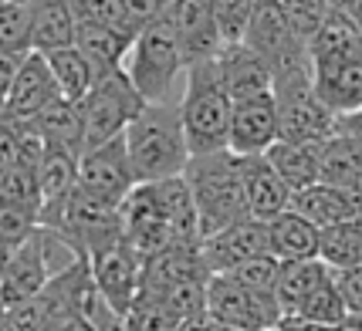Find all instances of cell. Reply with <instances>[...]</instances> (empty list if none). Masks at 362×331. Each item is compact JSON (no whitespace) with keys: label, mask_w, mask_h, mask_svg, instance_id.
Wrapping results in <instances>:
<instances>
[{"label":"cell","mask_w":362,"mask_h":331,"mask_svg":"<svg viewBox=\"0 0 362 331\" xmlns=\"http://www.w3.org/2000/svg\"><path fill=\"white\" fill-rule=\"evenodd\" d=\"M122 321H126V331H176L180 325V318L149 291H139V298L132 301Z\"/></svg>","instance_id":"cell-32"},{"label":"cell","mask_w":362,"mask_h":331,"mask_svg":"<svg viewBox=\"0 0 362 331\" xmlns=\"http://www.w3.org/2000/svg\"><path fill=\"white\" fill-rule=\"evenodd\" d=\"M47 277H51V264H47L45 234L37 227L21 247L11 251V264H7V274L0 281V304H4V311H11L17 304H24L28 298H34L47 284Z\"/></svg>","instance_id":"cell-15"},{"label":"cell","mask_w":362,"mask_h":331,"mask_svg":"<svg viewBox=\"0 0 362 331\" xmlns=\"http://www.w3.org/2000/svg\"><path fill=\"white\" fill-rule=\"evenodd\" d=\"M136 186L132 162L126 152V139H109L95 149H85L78 156V189L98 203L122 206L129 193Z\"/></svg>","instance_id":"cell-9"},{"label":"cell","mask_w":362,"mask_h":331,"mask_svg":"<svg viewBox=\"0 0 362 331\" xmlns=\"http://www.w3.org/2000/svg\"><path fill=\"white\" fill-rule=\"evenodd\" d=\"M45 61H47V68H51V75H54V85H58L62 98H68V102H81V98L88 95V88L95 85V78H98L92 61H88L75 44L45 54Z\"/></svg>","instance_id":"cell-29"},{"label":"cell","mask_w":362,"mask_h":331,"mask_svg":"<svg viewBox=\"0 0 362 331\" xmlns=\"http://www.w3.org/2000/svg\"><path fill=\"white\" fill-rule=\"evenodd\" d=\"M332 270L318 260V257H308V260H278V277H274V301L284 315H295L298 304L318 284L329 277Z\"/></svg>","instance_id":"cell-24"},{"label":"cell","mask_w":362,"mask_h":331,"mask_svg":"<svg viewBox=\"0 0 362 331\" xmlns=\"http://www.w3.org/2000/svg\"><path fill=\"white\" fill-rule=\"evenodd\" d=\"M71 11H75V20H85V24H102V28H115V31L136 37V34L129 31V24H126L122 0H71Z\"/></svg>","instance_id":"cell-35"},{"label":"cell","mask_w":362,"mask_h":331,"mask_svg":"<svg viewBox=\"0 0 362 331\" xmlns=\"http://www.w3.org/2000/svg\"><path fill=\"white\" fill-rule=\"evenodd\" d=\"M227 277H234L237 284L251 287L257 294H274V277H278V260L274 257H254L237 264L234 270H227Z\"/></svg>","instance_id":"cell-38"},{"label":"cell","mask_w":362,"mask_h":331,"mask_svg":"<svg viewBox=\"0 0 362 331\" xmlns=\"http://www.w3.org/2000/svg\"><path fill=\"white\" fill-rule=\"evenodd\" d=\"M78 186V156L68 149H54L47 145L45 159L37 162V196H41V210H37V227L54 230L64 213L68 196Z\"/></svg>","instance_id":"cell-17"},{"label":"cell","mask_w":362,"mask_h":331,"mask_svg":"<svg viewBox=\"0 0 362 331\" xmlns=\"http://www.w3.org/2000/svg\"><path fill=\"white\" fill-rule=\"evenodd\" d=\"M166 20L173 28V37L187 68L221 54L223 37L217 31V20H214V11L206 0H170Z\"/></svg>","instance_id":"cell-12"},{"label":"cell","mask_w":362,"mask_h":331,"mask_svg":"<svg viewBox=\"0 0 362 331\" xmlns=\"http://www.w3.org/2000/svg\"><path fill=\"white\" fill-rule=\"evenodd\" d=\"M244 44L257 51L264 61L271 64V75L284 68V64L298 61L308 54V47L301 41L295 28H291V20L284 14V7L278 0H257L251 11V20H247V28H244V37H240Z\"/></svg>","instance_id":"cell-10"},{"label":"cell","mask_w":362,"mask_h":331,"mask_svg":"<svg viewBox=\"0 0 362 331\" xmlns=\"http://www.w3.org/2000/svg\"><path fill=\"white\" fill-rule=\"evenodd\" d=\"M214 20H217V31H221L223 44H237L244 37V28L251 20V11L257 0H206Z\"/></svg>","instance_id":"cell-34"},{"label":"cell","mask_w":362,"mask_h":331,"mask_svg":"<svg viewBox=\"0 0 362 331\" xmlns=\"http://www.w3.org/2000/svg\"><path fill=\"white\" fill-rule=\"evenodd\" d=\"M0 51H31V7L17 0H0Z\"/></svg>","instance_id":"cell-31"},{"label":"cell","mask_w":362,"mask_h":331,"mask_svg":"<svg viewBox=\"0 0 362 331\" xmlns=\"http://www.w3.org/2000/svg\"><path fill=\"white\" fill-rule=\"evenodd\" d=\"M34 128L45 136L47 145L54 149H68L81 156L85 149V122H81V109L78 102H68V98H54L45 112H37L31 119Z\"/></svg>","instance_id":"cell-27"},{"label":"cell","mask_w":362,"mask_h":331,"mask_svg":"<svg viewBox=\"0 0 362 331\" xmlns=\"http://www.w3.org/2000/svg\"><path fill=\"white\" fill-rule=\"evenodd\" d=\"M335 128L346 132V136H352V139L362 145V109L349 112V115H339V119H335Z\"/></svg>","instance_id":"cell-45"},{"label":"cell","mask_w":362,"mask_h":331,"mask_svg":"<svg viewBox=\"0 0 362 331\" xmlns=\"http://www.w3.org/2000/svg\"><path fill=\"white\" fill-rule=\"evenodd\" d=\"M278 142V109H274V95H257L234 102L230 112V139L227 149L234 156H261L268 152V145Z\"/></svg>","instance_id":"cell-16"},{"label":"cell","mask_w":362,"mask_h":331,"mask_svg":"<svg viewBox=\"0 0 362 331\" xmlns=\"http://www.w3.org/2000/svg\"><path fill=\"white\" fill-rule=\"evenodd\" d=\"M318 183L346 186L362 193V145L346 132H332L322 145V166H318Z\"/></svg>","instance_id":"cell-25"},{"label":"cell","mask_w":362,"mask_h":331,"mask_svg":"<svg viewBox=\"0 0 362 331\" xmlns=\"http://www.w3.org/2000/svg\"><path fill=\"white\" fill-rule=\"evenodd\" d=\"M0 200H14L31 210H41V196H37V169L28 166H11L7 173H0Z\"/></svg>","instance_id":"cell-37"},{"label":"cell","mask_w":362,"mask_h":331,"mask_svg":"<svg viewBox=\"0 0 362 331\" xmlns=\"http://www.w3.org/2000/svg\"><path fill=\"white\" fill-rule=\"evenodd\" d=\"M237 159H240V183H244L247 217L268 223L278 213H284L291 206V189L284 186V179L271 169L264 152L261 156H237Z\"/></svg>","instance_id":"cell-19"},{"label":"cell","mask_w":362,"mask_h":331,"mask_svg":"<svg viewBox=\"0 0 362 331\" xmlns=\"http://www.w3.org/2000/svg\"><path fill=\"white\" fill-rule=\"evenodd\" d=\"M308 61L318 98L339 115L362 109V34L349 17L332 11L308 41Z\"/></svg>","instance_id":"cell-1"},{"label":"cell","mask_w":362,"mask_h":331,"mask_svg":"<svg viewBox=\"0 0 362 331\" xmlns=\"http://www.w3.org/2000/svg\"><path fill=\"white\" fill-rule=\"evenodd\" d=\"M7 264H11V247L0 240V281H4V274H7Z\"/></svg>","instance_id":"cell-47"},{"label":"cell","mask_w":362,"mask_h":331,"mask_svg":"<svg viewBox=\"0 0 362 331\" xmlns=\"http://www.w3.org/2000/svg\"><path fill=\"white\" fill-rule=\"evenodd\" d=\"M176 105H180V122H183L189 156H206V152H223L227 149L234 102L223 88L217 58L189 64L187 88H183V98Z\"/></svg>","instance_id":"cell-3"},{"label":"cell","mask_w":362,"mask_h":331,"mask_svg":"<svg viewBox=\"0 0 362 331\" xmlns=\"http://www.w3.org/2000/svg\"><path fill=\"white\" fill-rule=\"evenodd\" d=\"M41 331H92V328L85 325V318H81V315H75V311H64V315L51 318Z\"/></svg>","instance_id":"cell-44"},{"label":"cell","mask_w":362,"mask_h":331,"mask_svg":"<svg viewBox=\"0 0 362 331\" xmlns=\"http://www.w3.org/2000/svg\"><path fill=\"white\" fill-rule=\"evenodd\" d=\"M132 41H136V37L115 31V28H102V24H85V20H78V28H75V47L92 61L95 75H105V71L122 68Z\"/></svg>","instance_id":"cell-26"},{"label":"cell","mask_w":362,"mask_h":331,"mask_svg":"<svg viewBox=\"0 0 362 331\" xmlns=\"http://www.w3.org/2000/svg\"><path fill=\"white\" fill-rule=\"evenodd\" d=\"M54 98H62V92L54 85V75L47 68L45 54L31 51L21 61V71H17L11 92H7L4 105H0V119H7V122H28L37 112H45Z\"/></svg>","instance_id":"cell-14"},{"label":"cell","mask_w":362,"mask_h":331,"mask_svg":"<svg viewBox=\"0 0 362 331\" xmlns=\"http://www.w3.org/2000/svg\"><path fill=\"white\" fill-rule=\"evenodd\" d=\"M122 71L149 105L173 102L176 78L187 71V64H183V54H180V44H176L166 14L136 34L126 61H122Z\"/></svg>","instance_id":"cell-6"},{"label":"cell","mask_w":362,"mask_h":331,"mask_svg":"<svg viewBox=\"0 0 362 331\" xmlns=\"http://www.w3.org/2000/svg\"><path fill=\"white\" fill-rule=\"evenodd\" d=\"M281 331H335L332 325H318V321H305V318H281Z\"/></svg>","instance_id":"cell-46"},{"label":"cell","mask_w":362,"mask_h":331,"mask_svg":"<svg viewBox=\"0 0 362 331\" xmlns=\"http://www.w3.org/2000/svg\"><path fill=\"white\" fill-rule=\"evenodd\" d=\"M271 95H274V109H278V139L312 142L329 139L335 132V112L318 98L308 54L274 71Z\"/></svg>","instance_id":"cell-5"},{"label":"cell","mask_w":362,"mask_h":331,"mask_svg":"<svg viewBox=\"0 0 362 331\" xmlns=\"http://www.w3.org/2000/svg\"><path fill=\"white\" fill-rule=\"evenodd\" d=\"M0 331H7V311H4V304H0Z\"/></svg>","instance_id":"cell-48"},{"label":"cell","mask_w":362,"mask_h":331,"mask_svg":"<svg viewBox=\"0 0 362 331\" xmlns=\"http://www.w3.org/2000/svg\"><path fill=\"white\" fill-rule=\"evenodd\" d=\"M31 54V51H28ZM28 54H11V51H0V105H4V98L11 92V85H14L17 71H21V61L28 58Z\"/></svg>","instance_id":"cell-42"},{"label":"cell","mask_w":362,"mask_h":331,"mask_svg":"<svg viewBox=\"0 0 362 331\" xmlns=\"http://www.w3.org/2000/svg\"><path fill=\"white\" fill-rule=\"evenodd\" d=\"M37 230V210L14 200H0V240L14 251Z\"/></svg>","instance_id":"cell-33"},{"label":"cell","mask_w":362,"mask_h":331,"mask_svg":"<svg viewBox=\"0 0 362 331\" xmlns=\"http://www.w3.org/2000/svg\"><path fill=\"white\" fill-rule=\"evenodd\" d=\"M288 210H295L312 227L325 230V227L346 223L352 217H362V193L346 186H332V183H312V186L291 193Z\"/></svg>","instance_id":"cell-18"},{"label":"cell","mask_w":362,"mask_h":331,"mask_svg":"<svg viewBox=\"0 0 362 331\" xmlns=\"http://www.w3.org/2000/svg\"><path fill=\"white\" fill-rule=\"evenodd\" d=\"M170 0H122V11H126V24L132 34H139L142 28L156 24L159 17L166 14Z\"/></svg>","instance_id":"cell-39"},{"label":"cell","mask_w":362,"mask_h":331,"mask_svg":"<svg viewBox=\"0 0 362 331\" xmlns=\"http://www.w3.org/2000/svg\"><path fill=\"white\" fill-rule=\"evenodd\" d=\"M291 318H305V321H318V325H332V328H339V325L349 318V311H346V304H342L339 287H335V277L329 274V277L318 284L308 298L301 301L298 311H295Z\"/></svg>","instance_id":"cell-30"},{"label":"cell","mask_w":362,"mask_h":331,"mask_svg":"<svg viewBox=\"0 0 362 331\" xmlns=\"http://www.w3.org/2000/svg\"><path fill=\"white\" fill-rule=\"evenodd\" d=\"M217 64H221V78L230 102H244V98H257V95L271 92V81H274L271 64L244 41L223 44L221 54H217Z\"/></svg>","instance_id":"cell-20"},{"label":"cell","mask_w":362,"mask_h":331,"mask_svg":"<svg viewBox=\"0 0 362 331\" xmlns=\"http://www.w3.org/2000/svg\"><path fill=\"white\" fill-rule=\"evenodd\" d=\"M335 287L342 294V304L352 318H362V267H349V270H332Z\"/></svg>","instance_id":"cell-40"},{"label":"cell","mask_w":362,"mask_h":331,"mask_svg":"<svg viewBox=\"0 0 362 331\" xmlns=\"http://www.w3.org/2000/svg\"><path fill=\"white\" fill-rule=\"evenodd\" d=\"M142 105H146V98L136 92V85L129 81L122 68L98 75L95 85L88 88V95L78 102L81 122H85V149H95L102 142L119 139L129 128V122L142 112Z\"/></svg>","instance_id":"cell-7"},{"label":"cell","mask_w":362,"mask_h":331,"mask_svg":"<svg viewBox=\"0 0 362 331\" xmlns=\"http://www.w3.org/2000/svg\"><path fill=\"white\" fill-rule=\"evenodd\" d=\"M21 162V145H17V126L0 119V173Z\"/></svg>","instance_id":"cell-41"},{"label":"cell","mask_w":362,"mask_h":331,"mask_svg":"<svg viewBox=\"0 0 362 331\" xmlns=\"http://www.w3.org/2000/svg\"><path fill=\"white\" fill-rule=\"evenodd\" d=\"M206 311L234 331H271L281 325V308L274 294H257L227 274L206 277Z\"/></svg>","instance_id":"cell-8"},{"label":"cell","mask_w":362,"mask_h":331,"mask_svg":"<svg viewBox=\"0 0 362 331\" xmlns=\"http://www.w3.org/2000/svg\"><path fill=\"white\" fill-rule=\"evenodd\" d=\"M322 145H325V139H312V142L278 139L274 145H268L264 159L271 162V169L284 179V186L295 193V189H305V186H312V183H318Z\"/></svg>","instance_id":"cell-22"},{"label":"cell","mask_w":362,"mask_h":331,"mask_svg":"<svg viewBox=\"0 0 362 331\" xmlns=\"http://www.w3.org/2000/svg\"><path fill=\"white\" fill-rule=\"evenodd\" d=\"M88 267H92V281L102 291V298L126 318L132 301L139 298L142 291V257L129 247L126 236H122L119 243H112L109 251L88 257Z\"/></svg>","instance_id":"cell-11"},{"label":"cell","mask_w":362,"mask_h":331,"mask_svg":"<svg viewBox=\"0 0 362 331\" xmlns=\"http://www.w3.org/2000/svg\"><path fill=\"white\" fill-rule=\"evenodd\" d=\"M278 4L284 7V14H288V20H291V28H295L301 41H308L322 28V20L332 14L329 0H278Z\"/></svg>","instance_id":"cell-36"},{"label":"cell","mask_w":362,"mask_h":331,"mask_svg":"<svg viewBox=\"0 0 362 331\" xmlns=\"http://www.w3.org/2000/svg\"><path fill=\"white\" fill-rule=\"evenodd\" d=\"M126 152L132 162L136 183H159L183 176L189 162V145L180 122V105L176 102H159V105H142V112L129 122L122 132Z\"/></svg>","instance_id":"cell-2"},{"label":"cell","mask_w":362,"mask_h":331,"mask_svg":"<svg viewBox=\"0 0 362 331\" xmlns=\"http://www.w3.org/2000/svg\"><path fill=\"white\" fill-rule=\"evenodd\" d=\"M200 253L210 274H227L244 260L254 257H271L268 253V227L261 220H237L230 227H223L217 234H210L200 240Z\"/></svg>","instance_id":"cell-13"},{"label":"cell","mask_w":362,"mask_h":331,"mask_svg":"<svg viewBox=\"0 0 362 331\" xmlns=\"http://www.w3.org/2000/svg\"><path fill=\"white\" fill-rule=\"evenodd\" d=\"M268 227V253L274 260H308L318 257V236L322 230L298 217L295 210H284L274 220L264 223Z\"/></svg>","instance_id":"cell-23"},{"label":"cell","mask_w":362,"mask_h":331,"mask_svg":"<svg viewBox=\"0 0 362 331\" xmlns=\"http://www.w3.org/2000/svg\"><path fill=\"white\" fill-rule=\"evenodd\" d=\"M183 179H187L193 206H197L200 240L237 220H247V200H244V183H240V159L230 149L206 152V156H189Z\"/></svg>","instance_id":"cell-4"},{"label":"cell","mask_w":362,"mask_h":331,"mask_svg":"<svg viewBox=\"0 0 362 331\" xmlns=\"http://www.w3.org/2000/svg\"><path fill=\"white\" fill-rule=\"evenodd\" d=\"M176 331H223V325L204 308V311H197V315L183 318V321L176 325Z\"/></svg>","instance_id":"cell-43"},{"label":"cell","mask_w":362,"mask_h":331,"mask_svg":"<svg viewBox=\"0 0 362 331\" xmlns=\"http://www.w3.org/2000/svg\"><path fill=\"white\" fill-rule=\"evenodd\" d=\"M31 51L51 54L75 44V11L71 0H31Z\"/></svg>","instance_id":"cell-21"},{"label":"cell","mask_w":362,"mask_h":331,"mask_svg":"<svg viewBox=\"0 0 362 331\" xmlns=\"http://www.w3.org/2000/svg\"><path fill=\"white\" fill-rule=\"evenodd\" d=\"M17 4H31V0H17Z\"/></svg>","instance_id":"cell-49"},{"label":"cell","mask_w":362,"mask_h":331,"mask_svg":"<svg viewBox=\"0 0 362 331\" xmlns=\"http://www.w3.org/2000/svg\"><path fill=\"white\" fill-rule=\"evenodd\" d=\"M318 260L329 270L362 267V217L325 227L318 236Z\"/></svg>","instance_id":"cell-28"}]
</instances>
